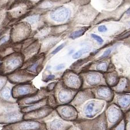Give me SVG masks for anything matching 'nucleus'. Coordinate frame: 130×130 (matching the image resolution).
Masks as SVG:
<instances>
[{"label":"nucleus","instance_id":"1","mask_svg":"<svg viewBox=\"0 0 130 130\" xmlns=\"http://www.w3.org/2000/svg\"><path fill=\"white\" fill-rule=\"evenodd\" d=\"M77 111V119H92L105 112L109 103L95 98L91 89L79 90L70 104Z\"/></svg>","mask_w":130,"mask_h":130},{"label":"nucleus","instance_id":"2","mask_svg":"<svg viewBox=\"0 0 130 130\" xmlns=\"http://www.w3.org/2000/svg\"><path fill=\"white\" fill-rule=\"evenodd\" d=\"M33 5L28 2L16 0L6 8L7 16L9 20L8 27H11L28 15Z\"/></svg>","mask_w":130,"mask_h":130},{"label":"nucleus","instance_id":"3","mask_svg":"<svg viewBox=\"0 0 130 130\" xmlns=\"http://www.w3.org/2000/svg\"><path fill=\"white\" fill-rule=\"evenodd\" d=\"M24 63L23 54L20 52H14L2 58L0 74L8 76L22 68Z\"/></svg>","mask_w":130,"mask_h":130},{"label":"nucleus","instance_id":"4","mask_svg":"<svg viewBox=\"0 0 130 130\" xmlns=\"http://www.w3.org/2000/svg\"><path fill=\"white\" fill-rule=\"evenodd\" d=\"M82 80L80 90L91 89L93 88L107 86L103 73L95 71L88 70L79 73Z\"/></svg>","mask_w":130,"mask_h":130},{"label":"nucleus","instance_id":"5","mask_svg":"<svg viewBox=\"0 0 130 130\" xmlns=\"http://www.w3.org/2000/svg\"><path fill=\"white\" fill-rule=\"evenodd\" d=\"M73 125L81 130H108L105 112L92 119H77Z\"/></svg>","mask_w":130,"mask_h":130},{"label":"nucleus","instance_id":"6","mask_svg":"<svg viewBox=\"0 0 130 130\" xmlns=\"http://www.w3.org/2000/svg\"><path fill=\"white\" fill-rule=\"evenodd\" d=\"M78 91L67 87L60 79L57 81L55 89L52 93L58 106L70 104Z\"/></svg>","mask_w":130,"mask_h":130},{"label":"nucleus","instance_id":"7","mask_svg":"<svg viewBox=\"0 0 130 130\" xmlns=\"http://www.w3.org/2000/svg\"><path fill=\"white\" fill-rule=\"evenodd\" d=\"M30 25L26 22L20 21L10 27V35L12 43H19L26 40L31 34Z\"/></svg>","mask_w":130,"mask_h":130},{"label":"nucleus","instance_id":"8","mask_svg":"<svg viewBox=\"0 0 130 130\" xmlns=\"http://www.w3.org/2000/svg\"><path fill=\"white\" fill-rule=\"evenodd\" d=\"M4 129L7 130H47L43 121L23 120L16 123L6 125Z\"/></svg>","mask_w":130,"mask_h":130},{"label":"nucleus","instance_id":"9","mask_svg":"<svg viewBox=\"0 0 130 130\" xmlns=\"http://www.w3.org/2000/svg\"><path fill=\"white\" fill-rule=\"evenodd\" d=\"M105 112L108 129L112 128L120 123L124 117V113L122 110L116 104L113 103L108 104Z\"/></svg>","mask_w":130,"mask_h":130},{"label":"nucleus","instance_id":"10","mask_svg":"<svg viewBox=\"0 0 130 130\" xmlns=\"http://www.w3.org/2000/svg\"><path fill=\"white\" fill-rule=\"evenodd\" d=\"M38 90L31 82L15 85L12 89V97L18 101L36 93Z\"/></svg>","mask_w":130,"mask_h":130},{"label":"nucleus","instance_id":"11","mask_svg":"<svg viewBox=\"0 0 130 130\" xmlns=\"http://www.w3.org/2000/svg\"><path fill=\"white\" fill-rule=\"evenodd\" d=\"M53 112L46 118V120L47 121H43L46 124L47 130H68L73 126V122L62 120L58 116L57 112L56 116H53Z\"/></svg>","mask_w":130,"mask_h":130},{"label":"nucleus","instance_id":"12","mask_svg":"<svg viewBox=\"0 0 130 130\" xmlns=\"http://www.w3.org/2000/svg\"><path fill=\"white\" fill-rule=\"evenodd\" d=\"M60 79L64 85L70 89L75 90L81 89L82 80L80 75L75 73L72 70H66L62 75Z\"/></svg>","mask_w":130,"mask_h":130},{"label":"nucleus","instance_id":"13","mask_svg":"<svg viewBox=\"0 0 130 130\" xmlns=\"http://www.w3.org/2000/svg\"><path fill=\"white\" fill-rule=\"evenodd\" d=\"M37 76L21 68L8 75V82L13 85L31 82Z\"/></svg>","mask_w":130,"mask_h":130},{"label":"nucleus","instance_id":"14","mask_svg":"<svg viewBox=\"0 0 130 130\" xmlns=\"http://www.w3.org/2000/svg\"><path fill=\"white\" fill-rule=\"evenodd\" d=\"M55 110L60 118L67 121L73 122L77 119V111L71 104L58 105L55 108Z\"/></svg>","mask_w":130,"mask_h":130},{"label":"nucleus","instance_id":"15","mask_svg":"<svg viewBox=\"0 0 130 130\" xmlns=\"http://www.w3.org/2000/svg\"><path fill=\"white\" fill-rule=\"evenodd\" d=\"M50 93H49L46 90L45 87H42L41 89H39L36 93L32 95L18 100L17 101V104L19 108L31 105L38 102L45 98L47 97Z\"/></svg>","mask_w":130,"mask_h":130},{"label":"nucleus","instance_id":"16","mask_svg":"<svg viewBox=\"0 0 130 130\" xmlns=\"http://www.w3.org/2000/svg\"><path fill=\"white\" fill-rule=\"evenodd\" d=\"M45 56H42L38 57H34L27 61L24 62L22 69L26 70L27 72L37 76L42 71L43 67V62L45 60Z\"/></svg>","mask_w":130,"mask_h":130},{"label":"nucleus","instance_id":"17","mask_svg":"<svg viewBox=\"0 0 130 130\" xmlns=\"http://www.w3.org/2000/svg\"><path fill=\"white\" fill-rule=\"evenodd\" d=\"M55 109V108L49 105L45 106L31 112L24 113V120H43L46 118Z\"/></svg>","mask_w":130,"mask_h":130},{"label":"nucleus","instance_id":"18","mask_svg":"<svg viewBox=\"0 0 130 130\" xmlns=\"http://www.w3.org/2000/svg\"><path fill=\"white\" fill-rule=\"evenodd\" d=\"M110 103L116 104L125 113L130 110V93H114Z\"/></svg>","mask_w":130,"mask_h":130},{"label":"nucleus","instance_id":"19","mask_svg":"<svg viewBox=\"0 0 130 130\" xmlns=\"http://www.w3.org/2000/svg\"><path fill=\"white\" fill-rule=\"evenodd\" d=\"M94 97L97 99L102 100L110 104L113 98L114 92L108 86H101L91 89Z\"/></svg>","mask_w":130,"mask_h":130},{"label":"nucleus","instance_id":"20","mask_svg":"<svg viewBox=\"0 0 130 130\" xmlns=\"http://www.w3.org/2000/svg\"><path fill=\"white\" fill-rule=\"evenodd\" d=\"M24 113L20 110H14L0 115V124H11L20 121L23 119Z\"/></svg>","mask_w":130,"mask_h":130},{"label":"nucleus","instance_id":"21","mask_svg":"<svg viewBox=\"0 0 130 130\" xmlns=\"http://www.w3.org/2000/svg\"><path fill=\"white\" fill-rule=\"evenodd\" d=\"M103 75L106 85L110 88L115 86L120 78V75L116 71L115 67L113 64H110L109 66L107 72L104 73Z\"/></svg>","mask_w":130,"mask_h":130},{"label":"nucleus","instance_id":"22","mask_svg":"<svg viewBox=\"0 0 130 130\" xmlns=\"http://www.w3.org/2000/svg\"><path fill=\"white\" fill-rule=\"evenodd\" d=\"M70 10L66 7H60L49 13L50 20L56 23H62L66 21L70 16Z\"/></svg>","mask_w":130,"mask_h":130},{"label":"nucleus","instance_id":"23","mask_svg":"<svg viewBox=\"0 0 130 130\" xmlns=\"http://www.w3.org/2000/svg\"><path fill=\"white\" fill-rule=\"evenodd\" d=\"M13 86L12 87H10L8 85L7 83V85L0 91V100L2 101L10 104L14 103L17 104V100L14 99L12 97V89Z\"/></svg>","mask_w":130,"mask_h":130},{"label":"nucleus","instance_id":"24","mask_svg":"<svg viewBox=\"0 0 130 130\" xmlns=\"http://www.w3.org/2000/svg\"><path fill=\"white\" fill-rule=\"evenodd\" d=\"M47 105L50 106L49 95H48L47 97L45 98L44 99L38 102H37V103L32 104L31 105L24 106V107H23V108H19V109L21 112H22L23 113H28V112H31V111H34L37 109H38L39 108H42V107H44Z\"/></svg>","mask_w":130,"mask_h":130},{"label":"nucleus","instance_id":"25","mask_svg":"<svg viewBox=\"0 0 130 130\" xmlns=\"http://www.w3.org/2000/svg\"><path fill=\"white\" fill-rule=\"evenodd\" d=\"M128 80L125 76L120 77L118 83L115 86L111 88L114 93H125L127 86Z\"/></svg>","mask_w":130,"mask_h":130},{"label":"nucleus","instance_id":"26","mask_svg":"<svg viewBox=\"0 0 130 130\" xmlns=\"http://www.w3.org/2000/svg\"><path fill=\"white\" fill-rule=\"evenodd\" d=\"M9 23V20L7 16V9L6 8H1L0 9V32L8 27Z\"/></svg>","mask_w":130,"mask_h":130},{"label":"nucleus","instance_id":"27","mask_svg":"<svg viewBox=\"0 0 130 130\" xmlns=\"http://www.w3.org/2000/svg\"><path fill=\"white\" fill-rule=\"evenodd\" d=\"M40 20H41L40 16L38 15V14H28V15L26 16L25 18H24L20 21H23V22H26L27 23H28L30 25L31 29L32 30L34 28V26H35V25L38 23Z\"/></svg>","mask_w":130,"mask_h":130},{"label":"nucleus","instance_id":"28","mask_svg":"<svg viewBox=\"0 0 130 130\" xmlns=\"http://www.w3.org/2000/svg\"><path fill=\"white\" fill-rule=\"evenodd\" d=\"M109 65L106 62H102L98 64L97 66H95V68H94L93 70L91 71H95L97 72H101L102 73H105L107 72V71L108 70V67Z\"/></svg>","mask_w":130,"mask_h":130},{"label":"nucleus","instance_id":"29","mask_svg":"<svg viewBox=\"0 0 130 130\" xmlns=\"http://www.w3.org/2000/svg\"><path fill=\"white\" fill-rule=\"evenodd\" d=\"M108 130H125V123L124 118L120 123L115 125V126L112 127V128L109 129Z\"/></svg>","mask_w":130,"mask_h":130},{"label":"nucleus","instance_id":"30","mask_svg":"<svg viewBox=\"0 0 130 130\" xmlns=\"http://www.w3.org/2000/svg\"><path fill=\"white\" fill-rule=\"evenodd\" d=\"M8 82L7 76L0 74V91L7 85Z\"/></svg>","mask_w":130,"mask_h":130},{"label":"nucleus","instance_id":"31","mask_svg":"<svg viewBox=\"0 0 130 130\" xmlns=\"http://www.w3.org/2000/svg\"><path fill=\"white\" fill-rule=\"evenodd\" d=\"M124 118L125 123V130H130V110L124 113Z\"/></svg>","mask_w":130,"mask_h":130},{"label":"nucleus","instance_id":"32","mask_svg":"<svg viewBox=\"0 0 130 130\" xmlns=\"http://www.w3.org/2000/svg\"><path fill=\"white\" fill-rule=\"evenodd\" d=\"M84 33H85V30H77V31H75V32H73L72 34L70 35V38L72 39H76L77 38L80 37L82 36V35H83L84 34Z\"/></svg>","mask_w":130,"mask_h":130},{"label":"nucleus","instance_id":"33","mask_svg":"<svg viewBox=\"0 0 130 130\" xmlns=\"http://www.w3.org/2000/svg\"><path fill=\"white\" fill-rule=\"evenodd\" d=\"M57 82H52L49 84H48L47 85V86H46L45 88L46 90L49 93H52L53 91V90H54L56 87V86L57 85Z\"/></svg>","mask_w":130,"mask_h":130},{"label":"nucleus","instance_id":"34","mask_svg":"<svg viewBox=\"0 0 130 130\" xmlns=\"http://www.w3.org/2000/svg\"><path fill=\"white\" fill-rule=\"evenodd\" d=\"M112 50H113V48H112V47H110V48H108V49H107L104 52V53L102 54V55L101 56H100V59H103V58L108 57V56L111 53V52H112Z\"/></svg>","mask_w":130,"mask_h":130},{"label":"nucleus","instance_id":"35","mask_svg":"<svg viewBox=\"0 0 130 130\" xmlns=\"http://www.w3.org/2000/svg\"><path fill=\"white\" fill-rule=\"evenodd\" d=\"M91 36L92 38H93L95 39V40L97 41L98 43L100 44V45H102V44L104 43L103 39H102L101 37L98 36V35L94 34H91Z\"/></svg>","mask_w":130,"mask_h":130},{"label":"nucleus","instance_id":"36","mask_svg":"<svg viewBox=\"0 0 130 130\" xmlns=\"http://www.w3.org/2000/svg\"><path fill=\"white\" fill-rule=\"evenodd\" d=\"M83 54V53L82 50L80 49V50H79V51H77V52H76V53H75L74 54H73L72 58L75 60L79 59V58H80L82 56Z\"/></svg>","mask_w":130,"mask_h":130},{"label":"nucleus","instance_id":"37","mask_svg":"<svg viewBox=\"0 0 130 130\" xmlns=\"http://www.w3.org/2000/svg\"><path fill=\"white\" fill-rule=\"evenodd\" d=\"M65 45H66V43H62L61 45H60V46H58L57 47H56V49L52 52L51 54L52 55H54V54H56V53H57L58 52H59L60 50L65 46Z\"/></svg>","mask_w":130,"mask_h":130},{"label":"nucleus","instance_id":"38","mask_svg":"<svg viewBox=\"0 0 130 130\" xmlns=\"http://www.w3.org/2000/svg\"><path fill=\"white\" fill-rule=\"evenodd\" d=\"M55 77H56V76L54 75H53V74H49V75H47L46 76V77L45 79H43V82H49V81H50V80H53V79L55 78Z\"/></svg>","mask_w":130,"mask_h":130},{"label":"nucleus","instance_id":"39","mask_svg":"<svg viewBox=\"0 0 130 130\" xmlns=\"http://www.w3.org/2000/svg\"><path fill=\"white\" fill-rule=\"evenodd\" d=\"M9 0H0V9L6 8Z\"/></svg>","mask_w":130,"mask_h":130},{"label":"nucleus","instance_id":"40","mask_svg":"<svg viewBox=\"0 0 130 130\" xmlns=\"http://www.w3.org/2000/svg\"><path fill=\"white\" fill-rule=\"evenodd\" d=\"M126 77L128 80V84L125 93H130V74L128 75Z\"/></svg>","mask_w":130,"mask_h":130},{"label":"nucleus","instance_id":"41","mask_svg":"<svg viewBox=\"0 0 130 130\" xmlns=\"http://www.w3.org/2000/svg\"><path fill=\"white\" fill-rule=\"evenodd\" d=\"M65 67H66L65 64H60L57 65V66H56L54 67V68H55V70L56 71H59V70H63L64 68H65Z\"/></svg>","mask_w":130,"mask_h":130},{"label":"nucleus","instance_id":"42","mask_svg":"<svg viewBox=\"0 0 130 130\" xmlns=\"http://www.w3.org/2000/svg\"><path fill=\"white\" fill-rule=\"evenodd\" d=\"M98 31H100L101 32H106L108 29H107L106 27L105 26H104V25H102V26H100L99 27H98Z\"/></svg>","mask_w":130,"mask_h":130},{"label":"nucleus","instance_id":"43","mask_svg":"<svg viewBox=\"0 0 130 130\" xmlns=\"http://www.w3.org/2000/svg\"><path fill=\"white\" fill-rule=\"evenodd\" d=\"M90 49H91V47H90V46H84L82 49L83 54L88 53V52L90 50Z\"/></svg>","mask_w":130,"mask_h":130},{"label":"nucleus","instance_id":"44","mask_svg":"<svg viewBox=\"0 0 130 130\" xmlns=\"http://www.w3.org/2000/svg\"><path fill=\"white\" fill-rule=\"evenodd\" d=\"M19 1H24L28 2V3H30L32 4V5H33V2H37V1H39V0H19Z\"/></svg>","mask_w":130,"mask_h":130},{"label":"nucleus","instance_id":"45","mask_svg":"<svg viewBox=\"0 0 130 130\" xmlns=\"http://www.w3.org/2000/svg\"><path fill=\"white\" fill-rule=\"evenodd\" d=\"M16 0H9V2H8V4H7V7H6V8H7V7H9V6H10V5H11V4L13 3L14 1H15Z\"/></svg>","mask_w":130,"mask_h":130},{"label":"nucleus","instance_id":"46","mask_svg":"<svg viewBox=\"0 0 130 130\" xmlns=\"http://www.w3.org/2000/svg\"><path fill=\"white\" fill-rule=\"evenodd\" d=\"M127 15H129L130 14V8L127 11Z\"/></svg>","mask_w":130,"mask_h":130},{"label":"nucleus","instance_id":"47","mask_svg":"<svg viewBox=\"0 0 130 130\" xmlns=\"http://www.w3.org/2000/svg\"><path fill=\"white\" fill-rule=\"evenodd\" d=\"M73 52H74V50H71V51H70V52H69L68 54H71L72 53H73Z\"/></svg>","mask_w":130,"mask_h":130},{"label":"nucleus","instance_id":"48","mask_svg":"<svg viewBox=\"0 0 130 130\" xmlns=\"http://www.w3.org/2000/svg\"><path fill=\"white\" fill-rule=\"evenodd\" d=\"M1 62H2V59L0 58V66H1Z\"/></svg>","mask_w":130,"mask_h":130},{"label":"nucleus","instance_id":"49","mask_svg":"<svg viewBox=\"0 0 130 130\" xmlns=\"http://www.w3.org/2000/svg\"></svg>","mask_w":130,"mask_h":130}]
</instances>
